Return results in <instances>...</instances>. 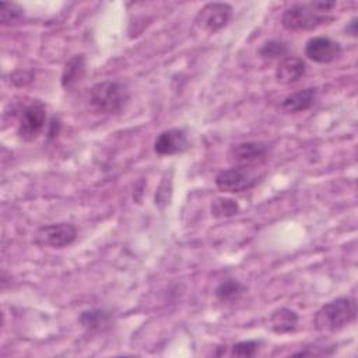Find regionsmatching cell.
Here are the masks:
<instances>
[{
  "label": "cell",
  "instance_id": "cell-9",
  "mask_svg": "<svg viewBox=\"0 0 358 358\" xmlns=\"http://www.w3.org/2000/svg\"><path fill=\"white\" fill-rule=\"evenodd\" d=\"M305 55L316 63H331L341 55V46L327 36H315L306 42Z\"/></svg>",
  "mask_w": 358,
  "mask_h": 358
},
{
  "label": "cell",
  "instance_id": "cell-10",
  "mask_svg": "<svg viewBox=\"0 0 358 358\" xmlns=\"http://www.w3.org/2000/svg\"><path fill=\"white\" fill-rule=\"evenodd\" d=\"M189 148V140L182 129H169L158 134L154 141V151L159 155L182 154Z\"/></svg>",
  "mask_w": 358,
  "mask_h": 358
},
{
  "label": "cell",
  "instance_id": "cell-5",
  "mask_svg": "<svg viewBox=\"0 0 358 358\" xmlns=\"http://www.w3.org/2000/svg\"><path fill=\"white\" fill-rule=\"evenodd\" d=\"M77 238V229L70 222H57L41 227L35 232V242L41 246L62 249L71 245Z\"/></svg>",
  "mask_w": 358,
  "mask_h": 358
},
{
  "label": "cell",
  "instance_id": "cell-6",
  "mask_svg": "<svg viewBox=\"0 0 358 358\" xmlns=\"http://www.w3.org/2000/svg\"><path fill=\"white\" fill-rule=\"evenodd\" d=\"M46 122V109L41 101H32L28 103L21 115L18 123V134L22 140L31 141L38 137Z\"/></svg>",
  "mask_w": 358,
  "mask_h": 358
},
{
  "label": "cell",
  "instance_id": "cell-4",
  "mask_svg": "<svg viewBox=\"0 0 358 358\" xmlns=\"http://www.w3.org/2000/svg\"><path fill=\"white\" fill-rule=\"evenodd\" d=\"M259 179L260 175L253 168L234 166L220 172L215 176V185L225 193H242L256 186Z\"/></svg>",
  "mask_w": 358,
  "mask_h": 358
},
{
  "label": "cell",
  "instance_id": "cell-22",
  "mask_svg": "<svg viewBox=\"0 0 358 358\" xmlns=\"http://www.w3.org/2000/svg\"><path fill=\"white\" fill-rule=\"evenodd\" d=\"M345 31H347L350 35H352V36L357 35V18H352V20L350 21V24L347 25Z\"/></svg>",
  "mask_w": 358,
  "mask_h": 358
},
{
  "label": "cell",
  "instance_id": "cell-11",
  "mask_svg": "<svg viewBox=\"0 0 358 358\" xmlns=\"http://www.w3.org/2000/svg\"><path fill=\"white\" fill-rule=\"evenodd\" d=\"M305 70L306 64L302 59L296 56H287L280 60L275 69V78L280 84H294L302 78Z\"/></svg>",
  "mask_w": 358,
  "mask_h": 358
},
{
  "label": "cell",
  "instance_id": "cell-17",
  "mask_svg": "<svg viewBox=\"0 0 358 358\" xmlns=\"http://www.w3.org/2000/svg\"><path fill=\"white\" fill-rule=\"evenodd\" d=\"M239 211V206L235 200L229 197H217L211 203V214L215 218L232 217Z\"/></svg>",
  "mask_w": 358,
  "mask_h": 358
},
{
  "label": "cell",
  "instance_id": "cell-2",
  "mask_svg": "<svg viewBox=\"0 0 358 358\" xmlns=\"http://www.w3.org/2000/svg\"><path fill=\"white\" fill-rule=\"evenodd\" d=\"M129 99L126 87L117 81H101L92 85L90 102L99 113H116Z\"/></svg>",
  "mask_w": 358,
  "mask_h": 358
},
{
  "label": "cell",
  "instance_id": "cell-21",
  "mask_svg": "<svg viewBox=\"0 0 358 358\" xmlns=\"http://www.w3.org/2000/svg\"><path fill=\"white\" fill-rule=\"evenodd\" d=\"M309 6L317 13L327 14L329 11H331L336 7V3L334 1H312V3H309Z\"/></svg>",
  "mask_w": 358,
  "mask_h": 358
},
{
  "label": "cell",
  "instance_id": "cell-1",
  "mask_svg": "<svg viewBox=\"0 0 358 358\" xmlns=\"http://www.w3.org/2000/svg\"><path fill=\"white\" fill-rule=\"evenodd\" d=\"M357 306L354 299L341 296L324 303L315 315L313 324L320 333H334L354 322Z\"/></svg>",
  "mask_w": 358,
  "mask_h": 358
},
{
  "label": "cell",
  "instance_id": "cell-14",
  "mask_svg": "<svg viewBox=\"0 0 358 358\" xmlns=\"http://www.w3.org/2000/svg\"><path fill=\"white\" fill-rule=\"evenodd\" d=\"M298 315L288 308H280L274 310L270 316V327L273 331L284 334L289 333L296 327Z\"/></svg>",
  "mask_w": 358,
  "mask_h": 358
},
{
  "label": "cell",
  "instance_id": "cell-20",
  "mask_svg": "<svg viewBox=\"0 0 358 358\" xmlns=\"http://www.w3.org/2000/svg\"><path fill=\"white\" fill-rule=\"evenodd\" d=\"M260 341L256 340H248V341H239L232 345L231 354L234 357H253L259 350Z\"/></svg>",
  "mask_w": 358,
  "mask_h": 358
},
{
  "label": "cell",
  "instance_id": "cell-13",
  "mask_svg": "<svg viewBox=\"0 0 358 358\" xmlns=\"http://www.w3.org/2000/svg\"><path fill=\"white\" fill-rule=\"evenodd\" d=\"M80 324L91 331L105 330L112 324V316L103 309H88L78 316Z\"/></svg>",
  "mask_w": 358,
  "mask_h": 358
},
{
  "label": "cell",
  "instance_id": "cell-8",
  "mask_svg": "<svg viewBox=\"0 0 358 358\" xmlns=\"http://www.w3.org/2000/svg\"><path fill=\"white\" fill-rule=\"evenodd\" d=\"M232 15V7L227 3H207L196 15V25L208 34H214L224 28Z\"/></svg>",
  "mask_w": 358,
  "mask_h": 358
},
{
  "label": "cell",
  "instance_id": "cell-18",
  "mask_svg": "<svg viewBox=\"0 0 358 358\" xmlns=\"http://www.w3.org/2000/svg\"><path fill=\"white\" fill-rule=\"evenodd\" d=\"M259 55L267 60H274V59L281 60L288 56V46L280 41H267L259 49Z\"/></svg>",
  "mask_w": 358,
  "mask_h": 358
},
{
  "label": "cell",
  "instance_id": "cell-15",
  "mask_svg": "<svg viewBox=\"0 0 358 358\" xmlns=\"http://www.w3.org/2000/svg\"><path fill=\"white\" fill-rule=\"evenodd\" d=\"M85 73V57L84 55L73 56L64 66L62 73V85L64 88H70L77 84Z\"/></svg>",
  "mask_w": 358,
  "mask_h": 358
},
{
  "label": "cell",
  "instance_id": "cell-12",
  "mask_svg": "<svg viewBox=\"0 0 358 358\" xmlns=\"http://www.w3.org/2000/svg\"><path fill=\"white\" fill-rule=\"evenodd\" d=\"M316 96H317L316 88H305L301 91L292 92L284 98L282 109L287 112H291V113L303 112L315 103Z\"/></svg>",
  "mask_w": 358,
  "mask_h": 358
},
{
  "label": "cell",
  "instance_id": "cell-19",
  "mask_svg": "<svg viewBox=\"0 0 358 358\" xmlns=\"http://www.w3.org/2000/svg\"><path fill=\"white\" fill-rule=\"evenodd\" d=\"M24 15V8L15 3H1L0 4V20L4 25L14 24L20 21Z\"/></svg>",
  "mask_w": 358,
  "mask_h": 358
},
{
  "label": "cell",
  "instance_id": "cell-3",
  "mask_svg": "<svg viewBox=\"0 0 358 358\" xmlns=\"http://www.w3.org/2000/svg\"><path fill=\"white\" fill-rule=\"evenodd\" d=\"M329 20L331 17L315 11L309 4H296L284 11L281 24L288 31H312Z\"/></svg>",
  "mask_w": 358,
  "mask_h": 358
},
{
  "label": "cell",
  "instance_id": "cell-7",
  "mask_svg": "<svg viewBox=\"0 0 358 358\" xmlns=\"http://www.w3.org/2000/svg\"><path fill=\"white\" fill-rule=\"evenodd\" d=\"M268 145L262 141H246L234 145L229 150V161L235 166L253 168L262 164L268 157Z\"/></svg>",
  "mask_w": 358,
  "mask_h": 358
},
{
  "label": "cell",
  "instance_id": "cell-16",
  "mask_svg": "<svg viewBox=\"0 0 358 358\" xmlns=\"http://www.w3.org/2000/svg\"><path fill=\"white\" fill-rule=\"evenodd\" d=\"M243 291H245V288L239 281L229 278V280L220 282L217 285L214 294H215L217 299H220L222 302H234L242 295Z\"/></svg>",
  "mask_w": 358,
  "mask_h": 358
}]
</instances>
